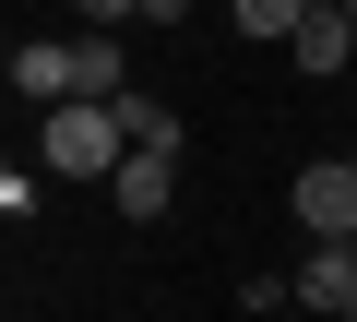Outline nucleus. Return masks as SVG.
<instances>
[{
	"label": "nucleus",
	"mask_w": 357,
	"mask_h": 322,
	"mask_svg": "<svg viewBox=\"0 0 357 322\" xmlns=\"http://www.w3.org/2000/svg\"><path fill=\"white\" fill-rule=\"evenodd\" d=\"M36 168L48 180H119L131 168V131H119V108H48V131H36Z\"/></svg>",
	"instance_id": "f257e3e1"
},
{
	"label": "nucleus",
	"mask_w": 357,
	"mask_h": 322,
	"mask_svg": "<svg viewBox=\"0 0 357 322\" xmlns=\"http://www.w3.org/2000/svg\"><path fill=\"white\" fill-rule=\"evenodd\" d=\"M298 227H310V251H333V239H357V155H321V168H298Z\"/></svg>",
	"instance_id": "f03ea898"
},
{
	"label": "nucleus",
	"mask_w": 357,
	"mask_h": 322,
	"mask_svg": "<svg viewBox=\"0 0 357 322\" xmlns=\"http://www.w3.org/2000/svg\"><path fill=\"white\" fill-rule=\"evenodd\" d=\"M107 203H119V227H155V215L178 203V155H143V143H131V168L107 180Z\"/></svg>",
	"instance_id": "7ed1b4c3"
},
{
	"label": "nucleus",
	"mask_w": 357,
	"mask_h": 322,
	"mask_svg": "<svg viewBox=\"0 0 357 322\" xmlns=\"http://www.w3.org/2000/svg\"><path fill=\"white\" fill-rule=\"evenodd\" d=\"M13 96L72 108V36H13Z\"/></svg>",
	"instance_id": "20e7f679"
},
{
	"label": "nucleus",
	"mask_w": 357,
	"mask_h": 322,
	"mask_svg": "<svg viewBox=\"0 0 357 322\" xmlns=\"http://www.w3.org/2000/svg\"><path fill=\"white\" fill-rule=\"evenodd\" d=\"M298 298H310L321 322H357V239H333V251H310V275H298Z\"/></svg>",
	"instance_id": "39448f33"
},
{
	"label": "nucleus",
	"mask_w": 357,
	"mask_h": 322,
	"mask_svg": "<svg viewBox=\"0 0 357 322\" xmlns=\"http://www.w3.org/2000/svg\"><path fill=\"white\" fill-rule=\"evenodd\" d=\"M72 96H84V108H119V96H131L119 36H72Z\"/></svg>",
	"instance_id": "423d86ee"
},
{
	"label": "nucleus",
	"mask_w": 357,
	"mask_h": 322,
	"mask_svg": "<svg viewBox=\"0 0 357 322\" xmlns=\"http://www.w3.org/2000/svg\"><path fill=\"white\" fill-rule=\"evenodd\" d=\"M345 60H357V24H345V13H310V24H298V72H310V84H333Z\"/></svg>",
	"instance_id": "0eeeda50"
},
{
	"label": "nucleus",
	"mask_w": 357,
	"mask_h": 322,
	"mask_svg": "<svg viewBox=\"0 0 357 322\" xmlns=\"http://www.w3.org/2000/svg\"><path fill=\"white\" fill-rule=\"evenodd\" d=\"M227 24H238L250 48H298V24H310V0H227Z\"/></svg>",
	"instance_id": "6e6552de"
},
{
	"label": "nucleus",
	"mask_w": 357,
	"mask_h": 322,
	"mask_svg": "<svg viewBox=\"0 0 357 322\" xmlns=\"http://www.w3.org/2000/svg\"><path fill=\"white\" fill-rule=\"evenodd\" d=\"M119 131H131L143 155H178V108H167V96H143V84L119 96Z\"/></svg>",
	"instance_id": "1a4fd4ad"
},
{
	"label": "nucleus",
	"mask_w": 357,
	"mask_h": 322,
	"mask_svg": "<svg viewBox=\"0 0 357 322\" xmlns=\"http://www.w3.org/2000/svg\"><path fill=\"white\" fill-rule=\"evenodd\" d=\"M72 24L84 36H119V24H143V0H72Z\"/></svg>",
	"instance_id": "9d476101"
},
{
	"label": "nucleus",
	"mask_w": 357,
	"mask_h": 322,
	"mask_svg": "<svg viewBox=\"0 0 357 322\" xmlns=\"http://www.w3.org/2000/svg\"><path fill=\"white\" fill-rule=\"evenodd\" d=\"M143 24H191V0H143Z\"/></svg>",
	"instance_id": "9b49d317"
},
{
	"label": "nucleus",
	"mask_w": 357,
	"mask_h": 322,
	"mask_svg": "<svg viewBox=\"0 0 357 322\" xmlns=\"http://www.w3.org/2000/svg\"><path fill=\"white\" fill-rule=\"evenodd\" d=\"M310 13H357V0H310Z\"/></svg>",
	"instance_id": "f8f14e48"
}]
</instances>
